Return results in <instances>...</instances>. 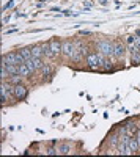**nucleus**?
Listing matches in <instances>:
<instances>
[{"label": "nucleus", "mask_w": 140, "mask_h": 157, "mask_svg": "<svg viewBox=\"0 0 140 157\" xmlns=\"http://www.w3.org/2000/svg\"><path fill=\"white\" fill-rule=\"evenodd\" d=\"M106 55L104 54H101V52H96V54H90V55H87V64H88V68H91V69H98L101 68L104 64V58Z\"/></svg>", "instance_id": "nucleus-1"}, {"label": "nucleus", "mask_w": 140, "mask_h": 157, "mask_svg": "<svg viewBox=\"0 0 140 157\" xmlns=\"http://www.w3.org/2000/svg\"><path fill=\"white\" fill-rule=\"evenodd\" d=\"M3 60L6 61V64H22V63H25V58L19 54V52H11V54L3 55Z\"/></svg>", "instance_id": "nucleus-2"}, {"label": "nucleus", "mask_w": 140, "mask_h": 157, "mask_svg": "<svg viewBox=\"0 0 140 157\" xmlns=\"http://www.w3.org/2000/svg\"><path fill=\"white\" fill-rule=\"evenodd\" d=\"M98 50L104 55H113V43L110 41H99L98 43Z\"/></svg>", "instance_id": "nucleus-3"}, {"label": "nucleus", "mask_w": 140, "mask_h": 157, "mask_svg": "<svg viewBox=\"0 0 140 157\" xmlns=\"http://www.w3.org/2000/svg\"><path fill=\"white\" fill-rule=\"evenodd\" d=\"M76 50H77V47H76L74 43H71V41H63V43H61V54H63V55L72 57Z\"/></svg>", "instance_id": "nucleus-4"}, {"label": "nucleus", "mask_w": 140, "mask_h": 157, "mask_svg": "<svg viewBox=\"0 0 140 157\" xmlns=\"http://www.w3.org/2000/svg\"><path fill=\"white\" fill-rule=\"evenodd\" d=\"M13 91H14V86H10L5 82L2 83V88H0V99H2V102H6L10 99V96L13 94Z\"/></svg>", "instance_id": "nucleus-5"}, {"label": "nucleus", "mask_w": 140, "mask_h": 157, "mask_svg": "<svg viewBox=\"0 0 140 157\" xmlns=\"http://www.w3.org/2000/svg\"><path fill=\"white\" fill-rule=\"evenodd\" d=\"M27 86H24V85H21V83H18V85H14V91H13V96H14L16 99H19V101H22V99H25L27 98Z\"/></svg>", "instance_id": "nucleus-6"}, {"label": "nucleus", "mask_w": 140, "mask_h": 157, "mask_svg": "<svg viewBox=\"0 0 140 157\" xmlns=\"http://www.w3.org/2000/svg\"><path fill=\"white\" fill-rule=\"evenodd\" d=\"M124 52H126L124 44H121V43H113V57L120 60V58L124 57Z\"/></svg>", "instance_id": "nucleus-7"}, {"label": "nucleus", "mask_w": 140, "mask_h": 157, "mask_svg": "<svg viewBox=\"0 0 140 157\" xmlns=\"http://www.w3.org/2000/svg\"><path fill=\"white\" fill-rule=\"evenodd\" d=\"M49 46H50V49H52V52H54L55 55H60V54H61V43H60V41L54 39V41L49 43Z\"/></svg>", "instance_id": "nucleus-8"}, {"label": "nucleus", "mask_w": 140, "mask_h": 157, "mask_svg": "<svg viewBox=\"0 0 140 157\" xmlns=\"http://www.w3.org/2000/svg\"><path fill=\"white\" fill-rule=\"evenodd\" d=\"M129 148H131V151H132V152H137V151L140 149L138 141H137L135 135H131V137H129Z\"/></svg>", "instance_id": "nucleus-9"}, {"label": "nucleus", "mask_w": 140, "mask_h": 157, "mask_svg": "<svg viewBox=\"0 0 140 157\" xmlns=\"http://www.w3.org/2000/svg\"><path fill=\"white\" fill-rule=\"evenodd\" d=\"M19 54L25 58V61L30 60V58H33V55H32V47H22V49L19 50Z\"/></svg>", "instance_id": "nucleus-10"}, {"label": "nucleus", "mask_w": 140, "mask_h": 157, "mask_svg": "<svg viewBox=\"0 0 140 157\" xmlns=\"http://www.w3.org/2000/svg\"><path fill=\"white\" fill-rule=\"evenodd\" d=\"M32 55L33 58H41L44 54H43V47L41 46H33L32 47Z\"/></svg>", "instance_id": "nucleus-11"}, {"label": "nucleus", "mask_w": 140, "mask_h": 157, "mask_svg": "<svg viewBox=\"0 0 140 157\" xmlns=\"http://www.w3.org/2000/svg\"><path fill=\"white\" fill-rule=\"evenodd\" d=\"M41 47H43V54H44L46 57H49V58H54V57H57V55L54 54V52H52V49H50L49 43H47V44H43Z\"/></svg>", "instance_id": "nucleus-12"}, {"label": "nucleus", "mask_w": 140, "mask_h": 157, "mask_svg": "<svg viewBox=\"0 0 140 157\" xmlns=\"http://www.w3.org/2000/svg\"><path fill=\"white\" fill-rule=\"evenodd\" d=\"M29 74H32V71L29 69L27 64H25V63L19 64V75H22V77H29Z\"/></svg>", "instance_id": "nucleus-13"}, {"label": "nucleus", "mask_w": 140, "mask_h": 157, "mask_svg": "<svg viewBox=\"0 0 140 157\" xmlns=\"http://www.w3.org/2000/svg\"><path fill=\"white\" fill-rule=\"evenodd\" d=\"M41 72H43V75L47 78L50 74H52V69H50V66H49V64H46V63H44V64H43V68H41Z\"/></svg>", "instance_id": "nucleus-14"}, {"label": "nucleus", "mask_w": 140, "mask_h": 157, "mask_svg": "<svg viewBox=\"0 0 140 157\" xmlns=\"http://www.w3.org/2000/svg\"><path fill=\"white\" fill-rule=\"evenodd\" d=\"M69 149H71L69 145H60V146H58V154H68Z\"/></svg>", "instance_id": "nucleus-15"}, {"label": "nucleus", "mask_w": 140, "mask_h": 157, "mask_svg": "<svg viewBox=\"0 0 140 157\" xmlns=\"http://www.w3.org/2000/svg\"><path fill=\"white\" fill-rule=\"evenodd\" d=\"M132 63L134 64H140V50L132 52Z\"/></svg>", "instance_id": "nucleus-16"}, {"label": "nucleus", "mask_w": 140, "mask_h": 157, "mask_svg": "<svg viewBox=\"0 0 140 157\" xmlns=\"http://www.w3.org/2000/svg\"><path fill=\"white\" fill-rule=\"evenodd\" d=\"M120 140H121V138H120L118 135H112V137H110V145H112V146H118Z\"/></svg>", "instance_id": "nucleus-17"}, {"label": "nucleus", "mask_w": 140, "mask_h": 157, "mask_svg": "<svg viewBox=\"0 0 140 157\" xmlns=\"http://www.w3.org/2000/svg\"><path fill=\"white\" fill-rule=\"evenodd\" d=\"M21 78H22V75H11V83L18 85V83L21 82Z\"/></svg>", "instance_id": "nucleus-18"}, {"label": "nucleus", "mask_w": 140, "mask_h": 157, "mask_svg": "<svg viewBox=\"0 0 140 157\" xmlns=\"http://www.w3.org/2000/svg\"><path fill=\"white\" fill-rule=\"evenodd\" d=\"M103 66H104L106 71H109V69H112V63H110L109 60H104V64H103Z\"/></svg>", "instance_id": "nucleus-19"}, {"label": "nucleus", "mask_w": 140, "mask_h": 157, "mask_svg": "<svg viewBox=\"0 0 140 157\" xmlns=\"http://www.w3.org/2000/svg\"><path fill=\"white\" fill-rule=\"evenodd\" d=\"M47 154H49V155H55V154H58V149H55V148H49V149H47Z\"/></svg>", "instance_id": "nucleus-20"}, {"label": "nucleus", "mask_w": 140, "mask_h": 157, "mask_svg": "<svg viewBox=\"0 0 140 157\" xmlns=\"http://www.w3.org/2000/svg\"><path fill=\"white\" fill-rule=\"evenodd\" d=\"M13 6H14V0H10V2L3 6V10H10V8H13Z\"/></svg>", "instance_id": "nucleus-21"}, {"label": "nucleus", "mask_w": 140, "mask_h": 157, "mask_svg": "<svg viewBox=\"0 0 140 157\" xmlns=\"http://www.w3.org/2000/svg\"><path fill=\"white\" fill-rule=\"evenodd\" d=\"M135 138H137V141H138V146H140V129L137 130V134H135Z\"/></svg>", "instance_id": "nucleus-22"}, {"label": "nucleus", "mask_w": 140, "mask_h": 157, "mask_svg": "<svg viewBox=\"0 0 140 157\" xmlns=\"http://www.w3.org/2000/svg\"><path fill=\"white\" fill-rule=\"evenodd\" d=\"M79 35H82V36H84V35H91V33L88 32V30H80V32H79Z\"/></svg>", "instance_id": "nucleus-23"}, {"label": "nucleus", "mask_w": 140, "mask_h": 157, "mask_svg": "<svg viewBox=\"0 0 140 157\" xmlns=\"http://www.w3.org/2000/svg\"><path fill=\"white\" fill-rule=\"evenodd\" d=\"M134 39H135V36H129V38H128V43H129V44H134Z\"/></svg>", "instance_id": "nucleus-24"}, {"label": "nucleus", "mask_w": 140, "mask_h": 157, "mask_svg": "<svg viewBox=\"0 0 140 157\" xmlns=\"http://www.w3.org/2000/svg\"><path fill=\"white\" fill-rule=\"evenodd\" d=\"M98 2H99L101 5H106V3H107V0H98Z\"/></svg>", "instance_id": "nucleus-25"}, {"label": "nucleus", "mask_w": 140, "mask_h": 157, "mask_svg": "<svg viewBox=\"0 0 140 157\" xmlns=\"http://www.w3.org/2000/svg\"><path fill=\"white\" fill-rule=\"evenodd\" d=\"M41 2H47V0H41Z\"/></svg>", "instance_id": "nucleus-26"}]
</instances>
